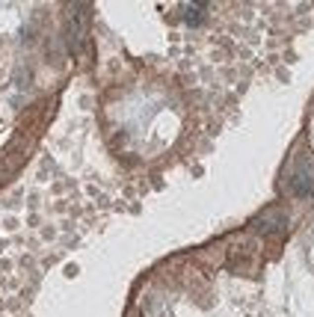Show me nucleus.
Listing matches in <instances>:
<instances>
[{
  "instance_id": "2",
  "label": "nucleus",
  "mask_w": 314,
  "mask_h": 317,
  "mask_svg": "<svg viewBox=\"0 0 314 317\" xmlns=\"http://www.w3.org/2000/svg\"><path fill=\"white\" fill-rule=\"evenodd\" d=\"M285 214L282 211H267L264 217H258L252 226L258 228V231H267V234H279V231H285Z\"/></svg>"
},
{
  "instance_id": "3",
  "label": "nucleus",
  "mask_w": 314,
  "mask_h": 317,
  "mask_svg": "<svg viewBox=\"0 0 314 317\" xmlns=\"http://www.w3.org/2000/svg\"><path fill=\"white\" fill-rule=\"evenodd\" d=\"M181 12H184V21H187V24H199L202 15H205V6H202V3H199V6H184Z\"/></svg>"
},
{
  "instance_id": "1",
  "label": "nucleus",
  "mask_w": 314,
  "mask_h": 317,
  "mask_svg": "<svg viewBox=\"0 0 314 317\" xmlns=\"http://www.w3.org/2000/svg\"><path fill=\"white\" fill-rule=\"evenodd\" d=\"M291 193H294V196H312L314 193V175L306 163H300V166L291 172Z\"/></svg>"
}]
</instances>
